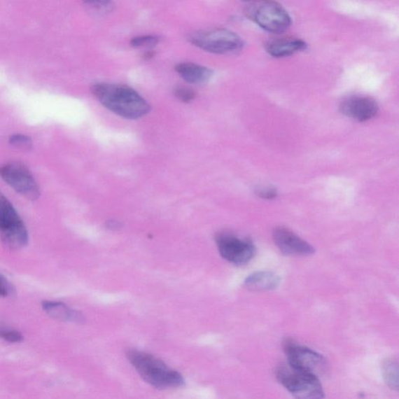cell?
Wrapping results in <instances>:
<instances>
[{"label":"cell","mask_w":399,"mask_h":399,"mask_svg":"<svg viewBox=\"0 0 399 399\" xmlns=\"http://www.w3.org/2000/svg\"><path fill=\"white\" fill-rule=\"evenodd\" d=\"M92 92L102 106L123 118L136 120L149 113L150 106L134 89L121 85L100 83Z\"/></svg>","instance_id":"cell-1"},{"label":"cell","mask_w":399,"mask_h":399,"mask_svg":"<svg viewBox=\"0 0 399 399\" xmlns=\"http://www.w3.org/2000/svg\"><path fill=\"white\" fill-rule=\"evenodd\" d=\"M126 356L136 372L150 386L164 390L180 388L185 384L180 372L153 355L140 350L129 349Z\"/></svg>","instance_id":"cell-2"},{"label":"cell","mask_w":399,"mask_h":399,"mask_svg":"<svg viewBox=\"0 0 399 399\" xmlns=\"http://www.w3.org/2000/svg\"><path fill=\"white\" fill-rule=\"evenodd\" d=\"M278 381L298 399H324L325 392L318 377L288 365L277 370Z\"/></svg>","instance_id":"cell-3"},{"label":"cell","mask_w":399,"mask_h":399,"mask_svg":"<svg viewBox=\"0 0 399 399\" xmlns=\"http://www.w3.org/2000/svg\"><path fill=\"white\" fill-rule=\"evenodd\" d=\"M190 43L215 54L235 53L242 50L244 42L237 34L225 29H213L190 34Z\"/></svg>","instance_id":"cell-4"},{"label":"cell","mask_w":399,"mask_h":399,"mask_svg":"<svg viewBox=\"0 0 399 399\" xmlns=\"http://www.w3.org/2000/svg\"><path fill=\"white\" fill-rule=\"evenodd\" d=\"M246 15L263 29L274 34L286 31L291 25V18L280 4L272 1L250 4Z\"/></svg>","instance_id":"cell-5"},{"label":"cell","mask_w":399,"mask_h":399,"mask_svg":"<svg viewBox=\"0 0 399 399\" xmlns=\"http://www.w3.org/2000/svg\"><path fill=\"white\" fill-rule=\"evenodd\" d=\"M284 350L288 366L318 377L326 372L327 362L324 357L315 351L300 346L290 340L284 343Z\"/></svg>","instance_id":"cell-6"},{"label":"cell","mask_w":399,"mask_h":399,"mask_svg":"<svg viewBox=\"0 0 399 399\" xmlns=\"http://www.w3.org/2000/svg\"><path fill=\"white\" fill-rule=\"evenodd\" d=\"M0 177L24 197L36 201L40 197V189L30 171L18 162H11L0 167Z\"/></svg>","instance_id":"cell-7"},{"label":"cell","mask_w":399,"mask_h":399,"mask_svg":"<svg viewBox=\"0 0 399 399\" xmlns=\"http://www.w3.org/2000/svg\"><path fill=\"white\" fill-rule=\"evenodd\" d=\"M216 243L221 256L233 265H246L255 254V246L250 239L239 238L230 233L219 234Z\"/></svg>","instance_id":"cell-8"},{"label":"cell","mask_w":399,"mask_h":399,"mask_svg":"<svg viewBox=\"0 0 399 399\" xmlns=\"http://www.w3.org/2000/svg\"><path fill=\"white\" fill-rule=\"evenodd\" d=\"M275 245L288 256L307 257L315 251L313 246L284 227H277L272 232Z\"/></svg>","instance_id":"cell-9"},{"label":"cell","mask_w":399,"mask_h":399,"mask_svg":"<svg viewBox=\"0 0 399 399\" xmlns=\"http://www.w3.org/2000/svg\"><path fill=\"white\" fill-rule=\"evenodd\" d=\"M342 114L359 122L374 118L378 113L377 102L365 95H351L342 100L340 104Z\"/></svg>","instance_id":"cell-10"},{"label":"cell","mask_w":399,"mask_h":399,"mask_svg":"<svg viewBox=\"0 0 399 399\" xmlns=\"http://www.w3.org/2000/svg\"><path fill=\"white\" fill-rule=\"evenodd\" d=\"M265 48L271 56L280 58L307 49V43L300 38L281 37L268 41Z\"/></svg>","instance_id":"cell-11"},{"label":"cell","mask_w":399,"mask_h":399,"mask_svg":"<svg viewBox=\"0 0 399 399\" xmlns=\"http://www.w3.org/2000/svg\"><path fill=\"white\" fill-rule=\"evenodd\" d=\"M176 71L184 80L192 85L204 84L209 81L213 75L209 68L192 63L176 65Z\"/></svg>","instance_id":"cell-12"},{"label":"cell","mask_w":399,"mask_h":399,"mask_svg":"<svg viewBox=\"0 0 399 399\" xmlns=\"http://www.w3.org/2000/svg\"><path fill=\"white\" fill-rule=\"evenodd\" d=\"M43 307L48 315L60 321L81 323L84 321L83 316L80 313L69 307L64 302L44 301Z\"/></svg>","instance_id":"cell-13"},{"label":"cell","mask_w":399,"mask_h":399,"mask_svg":"<svg viewBox=\"0 0 399 399\" xmlns=\"http://www.w3.org/2000/svg\"><path fill=\"white\" fill-rule=\"evenodd\" d=\"M280 284L278 274L270 272H258L249 275L244 281L247 290L267 291L276 288Z\"/></svg>","instance_id":"cell-14"},{"label":"cell","mask_w":399,"mask_h":399,"mask_svg":"<svg viewBox=\"0 0 399 399\" xmlns=\"http://www.w3.org/2000/svg\"><path fill=\"white\" fill-rule=\"evenodd\" d=\"M0 239L5 246L11 250L22 248L29 242V232L24 223L0 232Z\"/></svg>","instance_id":"cell-15"},{"label":"cell","mask_w":399,"mask_h":399,"mask_svg":"<svg viewBox=\"0 0 399 399\" xmlns=\"http://www.w3.org/2000/svg\"><path fill=\"white\" fill-rule=\"evenodd\" d=\"M22 223V218L9 200L0 192V232Z\"/></svg>","instance_id":"cell-16"},{"label":"cell","mask_w":399,"mask_h":399,"mask_svg":"<svg viewBox=\"0 0 399 399\" xmlns=\"http://www.w3.org/2000/svg\"><path fill=\"white\" fill-rule=\"evenodd\" d=\"M382 373L385 382L391 389H398V363L396 359H388L382 365Z\"/></svg>","instance_id":"cell-17"},{"label":"cell","mask_w":399,"mask_h":399,"mask_svg":"<svg viewBox=\"0 0 399 399\" xmlns=\"http://www.w3.org/2000/svg\"><path fill=\"white\" fill-rule=\"evenodd\" d=\"M0 339L11 343H17L23 340V335L18 330L0 324Z\"/></svg>","instance_id":"cell-18"},{"label":"cell","mask_w":399,"mask_h":399,"mask_svg":"<svg viewBox=\"0 0 399 399\" xmlns=\"http://www.w3.org/2000/svg\"><path fill=\"white\" fill-rule=\"evenodd\" d=\"M85 4L89 9L99 15H107L113 9V4L110 1H98V0H94V1L85 2Z\"/></svg>","instance_id":"cell-19"},{"label":"cell","mask_w":399,"mask_h":399,"mask_svg":"<svg viewBox=\"0 0 399 399\" xmlns=\"http://www.w3.org/2000/svg\"><path fill=\"white\" fill-rule=\"evenodd\" d=\"M160 37L155 36H144L135 37L132 40V46L134 48L153 47L160 43Z\"/></svg>","instance_id":"cell-20"},{"label":"cell","mask_w":399,"mask_h":399,"mask_svg":"<svg viewBox=\"0 0 399 399\" xmlns=\"http://www.w3.org/2000/svg\"><path fill=\"white\" fill-rule=\"evenodd\" d=\"M174 94L178 100L185 103H189L196 97V93L192 89L184 87L176 88Z\"/></svg>","instance_id":"cell-21"},{"label":"cell","mask_w":399,"mask_h":399,"mask_svg":"<svg viewBox=\"0 0 399 399\" xmlns=\"http://www.w3.org/2000/svg\"><path fill=\"white\" fill-rule=\"evenodd\" d=\"M15 288L4 275L0 274V297L6 298L13 295Z\"/></svg>","instance_id":"cell-22"},{"label":"cell","mask_w":399,"mask_h":399,"mask_svg":"<svg viewBox=\"0 0 399 399\" xmlns=\"http://www.w3.org/2000/svg\"><path fill=\"white\" fill-rule=\"evenodd\" d=\"M10 142L19 148H29L31 146V141L23 135H15L10 137Z\"/></svg>","instance_id":"cell-23"},{"label":"cell","mask_w":399,"mask_h":399,"mask_svg":"<svg viewBox=\"0 0 399 399\" xmlns=\"http://www.w3.org/2000/svg\"><path fill=\"white\" fill-rule=\"evenodd\" d=\"M256 195L265 200H272L278 196V191L274 188H263L256 190Z\"/></svg>","instance_id":"cell-24"}]
</instances>
